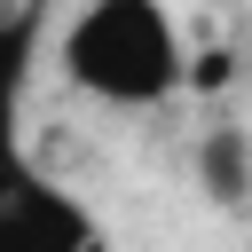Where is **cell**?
<instances>
[{
  "instance_id": "obj_1",
  "label": "cell",
  "mask_w": 252,
  "mask_h": 252,
  "mask_svg": "<svg viewBox=\"0 0 252 252\" xmlns=\"http://www.w3.org/2000/svg\"><path fill=\"white\" fill-rule=\"evenodd\" d=\"M39 32H47V0L0 8V252H102L94 213L39 165V150L24 134Z\"/></svg>"
},
{
  "instance_id": "obj_2",
  "label": "cell",
  "mask_w": 252,
  "mask_h": 252,
  "mask_svg": "<svg viewBox=\"0 0 252 252\" xmlns=\"http://www.w3.org/2000/svg\"><path fill=\"white\" fill-rule=\"evenodd\" d=\"M55 63L102 110H158L189 87V47L165 0H79L55 32Z\"/></svg>"
},
{
  "instance_id": "obj_3",
  "label": "cell",
  "mask_w": 252,
  "mask_h": 252,
  "mask_svg": "<svg viewBox=\"0 0 252 252\" xmlns=\"http://www.w3.org/2000/svg\"><path fill=\"white\" fill-rule=\"evenodd\" d=\"M189 173H197V189H205L220 213H244V189H252V142H244V126H236V118L205 126V134L189 142Z\"/></svg>"
}]
</instances>
